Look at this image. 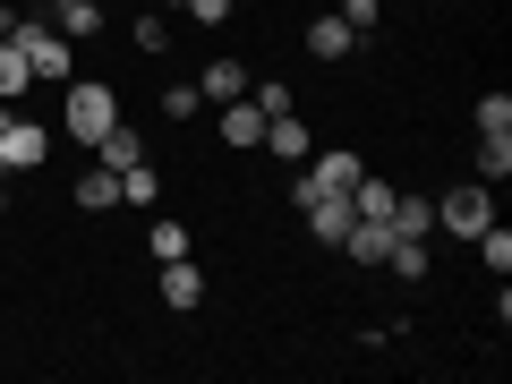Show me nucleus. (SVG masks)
Listing matches in <instances>:
<instances>
[{"label":"nucleus","mask_w":512,"mask_h":384,"mask_svg":"<svg viewBox=\"0 0 512 384\" xmlns=\"http://www.w3.org/2000/svg\"><path fill=\"white\" fill-rule=\"evenodd\" d=\"M60 128H69L77 146L94 154L111 128H120V94H111L103 77H69V94H60Z\"/></svg>","instance_id":"f257e3e1"},{"label":"nucleus","mask_w":512,"mask_h":384,"mask_svg":"<svg viewBox=\"0 0 512 384\" xmlns=\"http://www.w3.org/2000/svg\"><path fill=\"white\" fill-rule=\"evenodd\" d=\"M18 52L35 60V86H69V77H77V43L60 35L43 9H18Z\"/></svg>","instance_id":"f03ea898"},{"label":"nucleus","mask_w":512,"mask_h":384,"mask_svg":"<svg viewBox=\"0 0 512 384\" xmlns=\"http://www.w3.org/2000/svg\"><path fill=\"white\" fill-rule=\"evenodd\" d=\"M291 205H299V222H308V239H325V248H342V231L359 222V214H350V197H342V188H316L308 171L291 180Z\"/></svg>","instance_id":"7ed1b4c3"},{"label":"nucleus","mask_w":512,"mask_h":384,"mask_svg":"<svg viewBox=\"0 0 512 384\" xmlns=\"http://www.w3.org/2000/svg\"><path fill=\"white\" fill-rule=\"evenodd\" d=\"M487 222H495V188L487 180H461V188H444V197H436V231L461 239V248H470Z\"/></svg>","instance_id":"20e7f679"},{"label":"nucleus","mask_w":512,"mask_h":384,"mask_svg":"<svg viewBox=\"0 0 512 384\" xmlns=\"http://www.w3.org/2000/svg\"><path fill=\"white\" fill-rule=\"evenodd\" d=\"M43 154H52V128L43 120H9L0 128V171L18 180V171H43Z\"/></svg>","instance_id":"39448f33"},{"label":"nucleus","mask_w":512,"mask_h":384,"mask_svg":"<svg viewBox=\"0 0 512 384\" xmlns=\"http://www.w3.org/2000/svg\"><path fill=\"white\" fill-rule=\"evenodd\" d=\"M154 299H163L171 316L205 308V274H197V265H188V256H171V265H154Z\"/></svg>","instance_id":"423d86ee"},{"label":"nucleus","mask_w":512,"mask_h":384,"mask_svg":"<svg viewBox=\"0 0 512 384\" xmlns=\"http://www.w3.org/2000/svg\"><path fill=\"white\" fill-rule=\"evenodd\" d=\"M256 154H274V163H308V154H316V137H308V120H299V111H274V120H265V146H256Z\"/></svg>","instance_id":"0eeeda50"},{"label":"nucleus","mask_w":512,"mask_h":384,"mask_svg":"<svg viewBox=\"0 0 512 384\" xmlns=\"http://www.w3.org/2000/svg\"><path fill=\"white\" fill-rule=\"evenodd\" d=\"M299 171H308V180L316 188H342V197H350V188H359V146H333V154H308V163H299Z\"/></svg>","instance_id":"6e6552de"},{"label":"nucleus","mask_w":512,"mask_h":384,"mask_svg":"<svg viewBox=\"0 0 512 384\" xmlns=\"http://www.w3.org/2000/svg\"><path fill=\"white\" fill-rule=\"evenodd\" d=\"M359 52V26L333 9V18H308V60H350Z\"/></svg>","instance_id":"1a4fd4ad"},{"label":"nucleus","mask_w":512,"mask_h":384,"mask_svg":"<svg viewBox=\"0 0 512 384\" xmlns=\"http://www.w3.org/2000/svg\"><path fill=\"white\" fill-rule=\"evenodd\" d=\"M342 256H350V265H384V256H393V222H350V231H342Z\"/></svg>","instance_id":"9d476101"},{"label":"nucleus","mask_w":512,"mask_h":384,"mask_svg":"<svg viewBox=\"0 0 512 384\" xmlns=\"http://www.w3.org/2000/svg\"><path fill=\"white\" fill-rule=\"evenodd\" d=\"M222 146H239V154H256L265 146V111L239 94V103H222Z\"/></svg>","instance_id":"9b49d317"},{"label":"nucleus","mask_w":512,"mask_h":384,"mask_svg":"<svg viewBox=\"0 0 512 384\" xmlns=\"http://www.w3.org/2000/svg\"><path fill=\"white\" fill-rule=\"evenodd\" d=\"M43 18H52L69 43H94V35H103V0H52Z\"/></svg>","instance_id":"f8f14e48"},{"label":"nucleus","mask_w":512,"mask_h":384,"mask_svg":"<svg viewBox=\"0 0 512 384\" xmlns=\"http://www.w3.org/2000/svg\"><path fill=\"white\" fill-rule=\"evenodd\" d=\"M111 205H120V171L86 163V171H77V214H111Z\"/></svg>","instance_id":"ddd939ff"},{"label":"nucleus","mask_w":512,"mask_h":384,"mask_svg":"<svg viewBox=\"0 0 512 384\" xmlns=\"http://www.w3.org/2000/svg\"><path fill=\"white\" fill-rule=\"evenodd\" d=\"M197 94H205V103H239V94H248V60H231V52H222L214 69L197 77Z\"/></svg>","instance_id":"4468645a"},{"label":"nucleus","mask_w":512,"mask_h":384,"mask_svg":"<svg viewBox=\"0 0 512 384\" xmlns=\"http://www.w3.org/2000/svg\"><path fill=\"white\" fill-rule=\"evenodd\" d=\"M26 86H35V60L18 52V35H0V94H9V103H26Z\"/></svg>","instance_id":"2eb2a0df"},{"label":"nucleus","mask_w":512,"mask_h":384,"mask_svg":"<svg viewBox=\"0 0 512 384\" xmlns=\"http://www.w3.org/2000/svg\"><path fill=\"white\" fill-rule=\"evenodd\" d=\"M94 163H103V171H128V163H146V137H137V128H111V137H103V146H94Z\"/></svg>","instance_id":"dca6fc26"},{"label":"nucleus","mask_w":512,"mask_h":384,"mask_svg":"<svg viewBox=\"0 0 512 384\" xmlns=\"http://www.w3.org/2000/svg\"><path fill=\"white\" fill-rule=\"evenodd\" d=\"M384 222H393V239H427V231H436V205H427V197H393Z\"/></svg>","instance_id":"f3484780"},{"label":"nucleus","mask_w":512,"mask_h":384,"mask_svg":"<svg viewBox=\"0 0 512 384\" xmlns=\"http://www.w3.org/2000/svg\"><path fill=\"white\" fill-rule=\"evenodd\" d=\"M393 197H402V188H393V180H367V171H359V188H350V214L384 222V214H393Z\"/></svg>","instance_id":"a211bd4d"},{"label":"nucleus","mask_w":512,"mask_h":384,"mask_svg":"<svg viewBox=\"0 0 512 384\" xmlns=\"http://www.w3.org/2000/svg\"><path fill=\"white\" fill-rule=\"evenodd\" d=\"M470 248H478V265H487V274H495V282H504V274H512V231H504V222H487V231H478V239H470Z\"/></svg>","instance_id":"6ab92c4d"},{"label":"nucleus","mask_w":512,"mask_h":384,"mask_svg":"<svg viewBox=\"0 0 512 384\" xmlns=\"http://www.w3.org/2000/svg\"><path fill=\"white\" fill-rule=\"evenodd\" d=\"M470 120H478V137H512V94H504V86H487Z\"/></svg>","instance_id":"aec40b11"},{"label":"nucleus","mask_w":512,"mask_h":384,"mask_svg":"<svg viewBox=\"0 0 512 384\" xmlns=\"http://www.w3.org/2000/svg\"><path fill=\"white\" fill-rule=\"evenodd\" d=\"M478 180H487V188L512 180V137H478Z\"/></svg>","instance_id":"412c9836"},{"label":"nucleus","mask_w":512,"mask_h":384,"mask_svg":"<svg viewBox=\"0 0 512 384\" xmlns=\"http://www.w3.org/2000/svg\"><path fill=\"white\" fill-rule=\"evenodd\" d=\"M154 197H163V171H154V163H128L120 171V205H154Z\"/></svg>","instance_id":"4be33fe9"},{"label":"nucleus","mask_w":512,"mask_h":384,"mask_svg":"<svg viewBox=\"0 0 512 384\" xmlns=\"http://www.w3.org/2000/svg\"><path fill=\"white\" fill-rule=\"evenodd\" d=\"M146 256H154V265L188 256V222H146Z\"/></svg>","instance_id":"5701e85b"},{"label":"nucleus","mask_w":512,"mask_h":384,"mask_svg":"<svg viewBox=\"0 0 512 384\" xmlns=\"http://www.w3.org/2000/svg\"><path fill=\"white\" fill-rule=\"evenodd\" d=\"M384 274H402V282H427V239H393Z\"/></svg>","instance_id":"b1692460"},{"label":"nucleus","mask_w":512,"mask_h":384,"mask_svg":"<svg viewBox=\"0 0 512 384\" xmlns=\"http://www.w3.org/2000/svg\"><path fill=\"white\" fill-rule=\"evenodd\" d=\"M137 52H146V60H163V52H171V26L154 18V9H146V18H137Z\"/></svg>","instance_id":"393cba45"},{"label":"nucleus","mask_w":512,"mask_h":384,"mask_svg":"<svg viewBox=\"0 0 512 384\" xmlns=\"http://www.w3.org/2000/svg\"><path fill=\"white\" fill-rule=\"evenodd\" d=\"M197 111H205L197 86H163V120H197Z\"/></svg>","instance_id":"a878e982"},{"label":"nucleus","mask_w":512,"mask_h":384,"mask_svg":"<svg viewBox=\"0 0 512 384\" xmlns=\"http://www.w3.org/2000/svg\"><path fill=\"white\" fill-rule=\"evenodd\" d=\"M248 103L265 111V120H274V111H291V86H256V77H248Z\"/></svg>","instance_id":"bb28decb"},{"label":"nucleus","mask_w":512,"mask_h":384,"mask_svg":"<svg viewBox=\"0 0 512 384\" xmlns=\"http://www.w3.org/2000/svg\"><path fill=\"white\" fill-rule=\"evenodd\" d=\"M171 9H188L197 26H222V18H231V0H171Z\"/></svg>","instance_id":"cd10ccee"},{"label":"nucleus","mask_w":512,"mask_h":384,"mask_svg":"<svg viewBox=\"0 0 512 384\" xmlns=\"http://www.w3.org/2000/svg\"><path fill=\"white\" fill-rule=\"evenodd\" d=\"M342 18H350V26H359V35H367V26L384 18V0H342Z\"/></svg>","instance_id":"c85d7f7f"},{"label":"nucleus","mask_w":512,"mask_h":384,"mask_svg":"<svg viewBox=\"0 0 512 384\" xmlns=\"http://www.w3.org/2000/svg\"><path fill=\"white\" fill-rule=\"evenodd\" d=\"M9 120H18V103H9V94H0V128H9Z\"/></svg>","instance_id":"c756f323"},{"label":"nucleus","mask_w":512,"mask_h":384,"mask_svg":"<svg viewBox=\"0 0 512 384\" xmlns=\"http://www.w3.org/2000/svg\"><path fill=\"white\" fill-rule=\"evenodd\" d=\"M0 222H9V171H0Z\"/></svg>","instance_id":"7c9ffc66"},{"label":"nucleus","mask_w":512,"mask_h":384,"mask_svg":"<svg viewBox=\"0 0 512 384\" xmlns=\"http://www.w3.org/2000/svg\"><path fill=\"white\" fill-rule=\"evenodd\" d=\"M18 9H52V0H18Z\"/></svg>","instance_id":"2f4dec72"}]
</instances>
